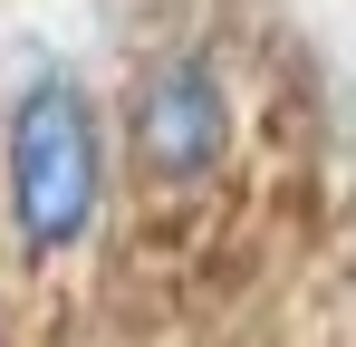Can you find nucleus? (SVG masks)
<instances>
[{
    "label": "nucleus",
    "instance_id": "f03ea898",
    "mask_svg": "<svg viewBox=\"0 0 356 347\" xmlns=\"http://www.w3.org/2000/svg\"><path fill=\"white\" fill-rule=\"evenodd\" d=\"M125 135H135L145 174H164V183L212 174V164H222V145H232V87H222V68L193 58V49H183V58H154L145 87H135Z\"/></svg>",
    "mask_w": 356,
    "mask_h": 347
},
{
    "label": "nucleus",
    "instance_id": "f257e3e1",
    "mask_svg": "<svg viewBox=\"0 0 356 347\" xmlns=\"http://www.w3.org/2000/svg\"><path fill=\"white\" fill-rule=\"evenodd\" d=\"M97 193H106V125H97V97L39 68L10 107V222L39 261H58L87 241L97 222Z\"/></svg>",
    "mask_w": 356,
    "mask_h": 347
}]
</instances>
